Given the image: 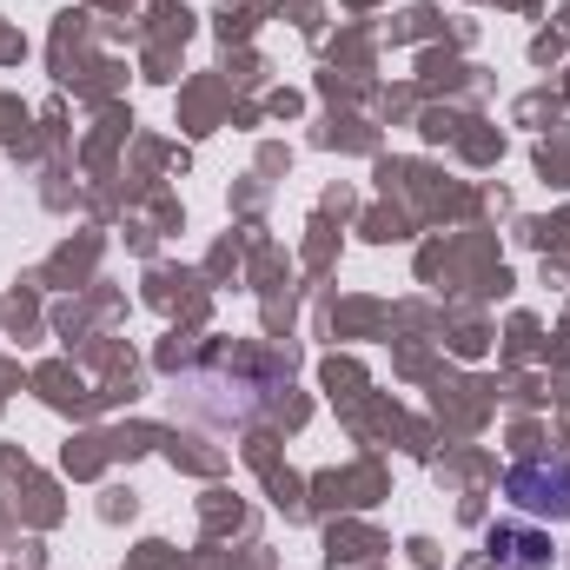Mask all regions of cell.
Returning a JSON list of instances; mask_svg holds the SVG:
<instances>
[{
	"instance_id": "obj_1",
	"label": "cell",
	"mask_w": 570,
	"mask_h": 570,
	"mask_svg": "<svg viewBox=\"0 0 570 570\" xmlns=\"http://www.w3.org/2000/svg\"><path fill=\"white\" fill-rule=\"evenodd\" d=\"M504 498L531 518H570V464H518L504 478Z\"/></svg>"
}]
</instances>
